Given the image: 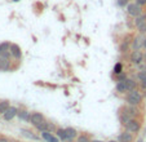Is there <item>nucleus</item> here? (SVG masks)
I'll use <instances>...</instances> for the list:
<instances>
[{"instance_id":"obj_13","label":"nucleus","mask_w":146,"mask_h":142,"mask_svg":"<svg viewBox=\"0 0 146 142\" xmlns=\"http://www.w3.org/2000/svg\"><path fill=\"white\" fill-rule=\"evenodd\" d=\"M143 40H145L143 36H138V38H136L135 40H133V43H132L133 50H138L140 48H142L143 46Z\"/></svg>"},{"instance_id":"obj_5","label":"nucleus","mask_w":146,"mask_h":142,"mask_svg":"<svg viewBox=\"0 0 146 142\" xmlns=\"http://www.w3.org/2000/svg\"><path fill=\"white\" fill-rule=\"evenodd\" d=\"M17 114H18V109H17V107H14V106H11L3 114V117H4V120L11 121L12 119H14V116H17Z\"/></svg>"},{"instance_id":"obj_37","label":"nucleus","mask_w":146,"mask_h":142,"mask_svg":"<svg viewBox=\"0 0 146 142\" xmlns=\"http://www.w3.org/2000/svg\"><path fill=\"white\" fill-rule=\"evenodd\" d=\"M145 133H146V128H145Z\"/></svg>"},{"instance_id":"obj_33","label":"nucleus","mask_w":146,"mask_h":142,"mask_svg":"<svg viewBox=\"0 0 146 142\" xmlns=\"http://www.w3.org/2000/svg\"><path fill=\"white\" fill-rule=\"evenodd\" d=\"M143 71H145V72H146V65H145V67H143Z\"/></svg>"},{"instance_id":"obj_25","label":"nucleus","mask_w":146,"mask_h":142,"mask_svg":"<svg viewBox=\"0 0 146 142\" xmlns=\"http://www.w3.org/2000/svg\"><path fill=\"white\" fill-rule=\"evenodd\" d=\"M137 29H138V31H140L141 34L146 33V21H143L142 23H140V25L137 26Z\"/></svg>"},{"instance_id":"obj_6","label":"nucleus","mask_w":146,"mask_h":142,"mask_svg":"<svg viewBox=\"0 0 146 142\" xmlns=\"http://www.w3.org/2000/svg\"><path fill=\"white\" fill-rule=\"evenodd\" d=\"M143 61V53L140 52V50H133L132 54H131V62L135 63V65H138Z\"/></svg>"},{"instance_id":"obj_9","label":"nucleus","mask_w":146,"mask_h":142,"mask_svg":"<svg viewBox=\"0 0 146 142\" xmlns=\"http://www.w3.org/2000/svg\"><path fill=\"white\" fill-rule=\"evenodd\" d=\"M11 56H13L16 60H21V57H22L21 48L17 44H11Z\"/></svg>"},{"instance_id":"obj_18","label":"nucleus","mask_w":146,"mask_h":142,"mask_svg":"<svg viewBox=\"0 0 146 142\" xmlns=\"http://www.w3.org/2000/svg\"><path fill=\"white\" fill-rule=\"evenodd\" d=\"M137 79L141 82V85L142 88H146V72L145 71H140L137 74Z\"/></svg>"},{"instance_id":"obj_2","label":"nucleus","mask_w":146,"mask_h":142,"mask_svg":"<svg viewBox=\"0 0 146 142\" xmlns=\"http://www.w3.org/2000/svg\"><path fill=\"white\" fill-rule=\"evenodd\" d=\"M124 125H125V131L131 132V133H137V132L141 129L140 121H138L137 119H135V117H132V119L127 120L125 123H124Z\"/></svg>"},{"instance_id":"obj_36","label":"nucleus","mask_w":146,"mask_h":142,"mask_svg":"<svg viewBox=\"0 0 146 142\" xmlns=\"http://www.w3.org/2000/svg\"><path fill=\"white\" fill-rule=\"evenodd\" d=\"M13 1H19V0H13Z\"/></svg>"},{"instance_id":"obj_28","label":"nucleus","mask_w":146,"mask_h":142,"mask_svg":"<svg viewBox=\"0 0 146 142\" xmlns=\"http://www.w3.org/2000/svg\"><path fill=\"white\" fill-rule=\"evenodd\" d=\"M136 4H138V5H143V4H146V0H136Z\"/></svg>"},{"instance_id":"obj_26","label":"nucleus","mask_w":146,"mask_h":142,"mask_svg":"<svg viewBox=\"0 0 146 142\" xmlns=\"http://www.w3.org/2000/svg\"><path fill=\"white\" fill-rule=\"evenodd\" d=\"M48 132H53V131H57V128H56V125L53 123H49L48 121V129H47Z\"/></svg>"},{"instance_id":"obj_30","label":"nucleus","mask_w":146,"mask_h":142,"mask_svg":"<svg viewBox=\"0 0 146 142\" xmlns=\"http://www.w3.org/2000/svg\"><path fill=\"white\" fill-rule=\"evenodd\" d=\"M91 142H104V141H101V139H92Z\"/></svg>"},{"instance_id":"obj_4","label":"nucleus","mask_w":146,"mask_h":142,"mask_svg":"<svg viewBox=\"0 0 146 142\" xmlns=\"http://www.w3.org/2000/svg\"><path fill=\"white\" fill-rule=\"evenodd\" d=\"M43 121H45V117L43 114H40V112H33L30 116V123L33 124L34 127H36L38 124L43 123Z\"/></svg>"},{"instance_id":"obj_34","label":"nucleus","mask_w":146,"mask_h":142,"mask_svg":"<svg viewBox=\"0 0 146 142\" xmlns=\"http://www.w3.org/2000/svg\"><path fill=\"white\" fill-rule=\"evenodd\" d=\"M137 142H143V141H142V139H138V141H137Z\"/></svg>"},{"instance_id":"obj_8","label":"nucleus","mask_w":146,"mask_h":142,"mask_svg":"<svg viewBox=\"0 0 146 142\" xmlns=\"http://www.w3.org/2000/svg\"><path fill=\"white\" fill-rule=\"evenodd\" d=\"M41 133V138L44 139L47 142H60L58 137H54L52 134V132H48V131H44V132H40Z\"/></svg>"},{"instance_id":"obj_22","label":"nucleus","mask_w":146,"mask_h":142,"mask_svg":"<svg viewBox=\"0 0 146 142\" xmlns=\"http://www.w3.org/2000/svg\"><path fill=\"white\" fill-rule=\"evenodd\" d=\"M121 71H123V65L121 63H116L115 66H114V72H115L116 75L121 74Z\"/></svg>"},{"instance_id":"obj_14","label":"nucleus","mask_w":146,"mask_h":142,"mask_svg":"<svg viewBox=\"0 0 146 142\" xmlns=\"http://www.w3.org/2000/svg\"><path fill=\"white\" fill-rule=\"evenodd\" d=\"M17 116L21 119V120H26V121H30V116H31V112L27 111V110H18V114Z\"/></svg>"},{"instance_id":"obj_24","label":"nucleus","mask_w":146,"mask_h":142,"mask_svg":"<svg viewBox=\"0 0 146 142\" xmlns=\"http://www.w3.org/2000/svg\"><path fill=\"white\" fill-rule=\"evenodd\" d=\"M76 142H91V139L88 138V136H86V134H82V136L78 137Z\"/></svg>"},{"instance_id":"obj_16","label":"nucleus","mask_w":146,"mask_h":142,"mask_svg":"<svg viewBox=\"0 0 146 142\" xmlns=\"http://www.w3.org/2000/svg\"><path fill=\"white\" fill-rule=\"evenodd\" d=\"M116 92H118V93L128 92V88H127V84H125V80H124V82H118V83H116Z\"/></svg>"},{"instance_id":"obj_29","label":"nucleus","mask_w":146,"mask_h":142,"mask_svg":"<svg viewBox=\"0 0 146 142\" xmlns=\"http://www.w3.org/2000/svg\"><path fill=\"white\" fill-rule=\"evenodd\" d=\"M0 142H8V139L7 138H0Z\"/></svg>"},{"instance_id":"obj_31","label":"nucleus","mask_w":146,"mask_h":142,"mask_svg":"<svg viewBox=\"0 0 146 142\" xmlns=\"http://www.w3.org/2000/svg\"><path fill=\"white\" fill-rule=\"evenodd\" d=\"M142 48H145V49H146V38H145V40H143V46H142Z\"/></svg>"},{"instance_id":"obj_35","label":"nucleus","mask_w":146,"mask_h":142,"mask_svg":"<svg viewBox=\"0 0 146 142\" xmlns=\"http://www.w3.org/2000/svg\"><path fill=\"white\" fill-rule=\"evenodd\" d=\"M143 58H145V60H146V53H145V56H143Z\"/></svg>"},{"instance_id":"obj_10","label":"nucleus","mask_w":146,"mask_h":142,"mask_svg":"<svg viewBox=\"0 0 146 142\" xmlns=\"http://www.w3.org/2000/svg\"><path fill=\"white\" fill-rule=\"evenodd\" d=\"M118 141L119 142H132L133 141V136H132V133H131V132L124 131L123 133L119 134Z\"/></svg>"},{"instance_id":"obj_3","label":"nucleus","mask_w":146,"mask_h":142,"mask_svg":"<svg viewBox=\"0 0 146 142\" xmlns=\"http://www.w3.org/2000/svg\"><path fill=\"white\" fill-rule=\"evenodd\" d=\"M127 11H128V14L135 17V18L138 16H141V13H142L141 5H138V4H129V5L127 7Z\"/></svg>"},{"instance_id":"obj_23","label":"nucleus","mask_w":146,"mask_h":142,"mask_svg":"<svg viewBox=\"0 0 146 142\" xmlns=\"http://www.w3.org/2000/svg\"><path fill=\"white\" fill-rule=\"evenodd\" d=\"M143 21H146V16H138V17H136V19H135L136 26H138L140 23H142Z\"/></svg>"},{"instance_id":"obj_7","label":"nucleus","mask_w":146,"mask_h":142,"mask_svg":"<svg viewBox=\"0 0 146 142\" xmlns=\"http://www.w3.org/2000/svg\"><path fill=\"white\" fill-rule=\"evenodd\" d=\"M9 56H11V44L9 43L0 44V57L9 58Z\"/></svg>"},{"instance_id":"obj_17","label":"nucleus","mask_w":146,"mask_h":142,"mask_svg":"<svg viewBox=\"0 0 146 142\" xmlns=\"http://www.w3.org/2000/svg\"><path fill=\"white\" fill-rule=\"evenodd\" d=\"M56 136L58 137V139H60V141H67L66 132H65L64 128H57V131H56Z\"/></svg>"},{"instance_id":"obj_11","label":"nucleus","mask_w":146,"mask_h":142,"mask_svg":"<svg viewBox=\"0 0 146 142\" xmlns=\"http://www.w3.org/2000/svg\"><path fill=\"white\" fill-rule=\"evenodd\" d=\"M65 132H66V137H67V141H69V142H72V139H75L78 137L76 129L71 128V127H69V128H65Z\"/></svg>"},{"instance_id":"obj_20","label":"nucleus","mask_w":146,"mask_h":142,"mask_svg":"<svg viewBox=\"0 0 146 142\" xmlns=\"http://www.w3.org/2000/svg\"><path fill=\"white\" fill-rule=\"evenodd\" d=\"M9 107H11V105H9L8 101H1V102H0V114L3 115L4 112L9 109Z\"/></svg>"},{"instance_id":"obj_1","label":"nucleus","mask_w":146,"mask_h":142,"mask_svg":"<svg viewBox=\"0 0 146 142\" xmlns=\"http://www.w3.org/2000/svg\"><path fill=\"white\" fill-rule=\"evenodd\" d=\"M142 101V94L138 92L137 89L129 90L127 94V102L131 105V106H137V105L141 104Z\"/></svg>"},{"instance_id":"obj_12","label":"nucleus","mask_w":146,"mask_h":142,"mask_svg":"<svg viewBox=\"0 0 146 142\" xmlns=\"http://www.w3.org/2000/svg\"><path fill=\"white\" fill-rule=\"evenodd\" d=\"M11 68V61L7 57H0V70L1 71H8Z\"/></svg>"},{"instance_id":"obj_19","label":"nucleus","mask_w":146,"mask_h":142,"mask_svg":"<svg viewBox=\"0 0 146 142\" xmlns=\"http://www.w3.org/2000/svg\"><path fill=\"white\" fill-rule=\"evenodd\" d=\"M125 84H127L128 92H129V90L136 89V87H137V84H136V82L133 79H125Z\"/></svg>"},{"instance_id":"obj_32","label":"nucleus","mask_w":146,"mask_h":142,"mask_svg":"<svg viewBox=\"0 0 146 142\" xmlns=\"http://www.w3.org/2000/svg\"><path fill=\"white\" fill-rule=\"evenodd\" d=\"M109 142H119V141H114V139H111V141H109Z\"/></svg>"},{"instance_id":"obj_27","label":"nucleus","mask_w":146,"mask_h":142,"mask_svg":"<svg viewBox=\"0 0 146 142\" xmlns=\"http://www.w3.org/2000/svg\"><path fill=\"white\" fill-rule=\"evenodd\" d=\"M127 1H128V0H118L119 7H124V5H127Z\"/></svg>"},{"instance_id":"obj_15","label":"nucleus","mask_w":146,"mask_h":142,"mask_svg":"<svg viewBox=\"0 0 146 142\" xmlns=\"http://www.w3.org/2000/svg\"><path fill=\"white\" fill-rule=\"evenodd\" d=\"M21 133H22L25 137H27V138L33 139V141H40V137L36 136V134H34L33 132L27 131V129H21Z\"/></svg>"},{"instance_id":"obj_21","label":"nucleus","mask_w":146,"mask_h":142,"mask_svg":"<svg viewBox=\"0 0 146 142\" xmlns=\"http://www.w3.org/2000/svg\"><path fill=\"white\" fill-rule=\"evenodd\" d=\"M38 131H40V132H44V131H47L48 129V121L45 120V121H43V123H40V124H38V125L35 127Z\"/></svg>"}]
</instances>
